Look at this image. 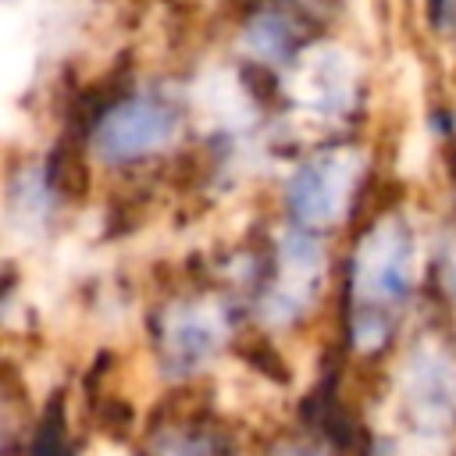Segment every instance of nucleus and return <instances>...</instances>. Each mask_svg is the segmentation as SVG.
Here are the masks:
<instances>
[{"label": "nucleus", "mask_w": 456, "mask_h": 456, "mask_svg": "<svg viewBox=\"0 0 456 456\" xmlns=\"http://www.w3.org/2000/svg\"><path fill=\"white\" fill-rule=\"evenodd\" d=\"M178 114L160 96H132L114 103L96 121V153L103 160H139L175 135Z\"/></svg>", "instance_id": "obj_2"}, {"label": "nucleus", "mask_w": 456, "mask_h": 456, "mask_svg": "<svg viewBox=\"0 0 456 456\" xmlns=\"http://www.w3.org/2000/svg\"><path fill=\"white\" fill-rule=\"evenodd\" d=\"M346 167L335 157H321L310 160L306 167H299L285 189V203L292 210V217L306 228H324L342 214L346 203Z\"/></svg>", "instance_id": "obj_3"}, {"label": "nucleus", "mask_w": 456, "mask_h": 456, "mask_svg": "<svg viewBox=\"0 0 456 456\" xmlns=\"http://www.w3.org/2000/svg\"><path fill=\"white\" fill-rule=\"evenodd\" d=\"M410 232L392 214L381 217L360 242L353 256V342L360 349H378L395 324V310H403L410 292Z\"/></svg>", "instance_id": "obj_1"}, {"label": "nucleus", "mask_w": 456, "mask_h": 456, "mask_svg": "<svg viewBox=\"0 0 456 456\" xmlns=\"http://www.w3.org/2000/svg\"><path fill=\"white\" fill-rule=\"evenodd\" d=\"M285 456H317V452H306V449H289Z\"/></svg>", "instance_id": "obj_4"}]
</instances>
